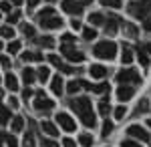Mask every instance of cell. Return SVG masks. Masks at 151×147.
<instances>
[{
  "label": "cell",
  "mask_w": 151,
  "mask_h": 147,
  "mask_svg": "<svg viewBox=\"0 0 151 147\" xmlns=\"http://www.w3.org/2000/svg\"><path fill=\"white\" fill-rule=\"evenodd\" d=\"M10 119V109H6L4 105H0V125H6Z\"/></svg>",
  "instance_id": "23"
},
{
  "label": "cell",
  "mask_w": 151,
  "mask_h": 147,
  "mask_svg": "<svg viewBox=\"0 0 151 147\" xmlns=\"http://www.w3.org/2000/svg\"><path fill=\"white\" fill-rule=\"evenodd\" d=\"M91 91H93V93H101V95H103V93H109V85H107V83L91 85Z\"/></svg>",
  "instance_id": "28"
},
{
  "label": "cell",
  "mask_w": 151,
  "mask_h": 147,
  "mask_svg": "<svg viewBox=\"0 0 151 147\" xmlns=\"http://www.w3.org/2000/svg\"><path fill=\"white\" fill-rule=\"evenodd\" d=\"M0 65L4 68H10V58L8 57H0Z\"/></svg>",
  "instance_id": "45"
},
{
  "label": "cell",
  "mask_w": 151,
  "mask_h": 147,
  "mask_svg": "<svg viewBox=\"0 0 151 147\" xmlns=\"http://www.w3.org/2000/svg\"><path fill=\"white\" fill-rule=\"evenodd\" d=\"M42 147H58V143L52 139H42Z\"/></svg>",
  "instance_id": "44"
},
{
  "label": "cell",
  "mask_w": 151,
  "mask_h": 147,
  "mask_svg": "<svg viewBox=\"0 0 151 147\" xmlns=\"http://www.w3.org/2000/svg\"><path fill=\"white\" fill-rule=\"evenodd\" d=\"M79 89H83L81 81H70L69 85H67V91H69L70 95H75V93H79Z\"/></svg>",
  "instance_id": "26"
},
{
  "label": "cell",
  "mask_w": 151,
  "mask_h": 147,
  "mask_svg": "<svg viewBox=\"0 0 151 147\" xmlns=\"http://www.w3.org/2000/svg\"><path fill=\"white\" fill-rule=\"evenodd\" d=\"M127 133L131 137H135V139H139V141H149L151 139V135L147 133V129H143L141 125H131L127 129Z\"/></svg>",
  "instance_id": "7"
},
{
  "label": "cell",
  "mask_w": 151,
  "mask_h": 147,
  "mask_svg": "<svg viewBox=\"0 0 151 147\" xmlns=\"http://www.w3.org/2000/svg\"><path fill=\"white\" fill-rule=\"evenodd\" d=\"M42 131L47 133V135H50V137H57L58 135V129H57V125L55 123H50V121H42Z\"/></svg>",
  "instance_id": "16"
},
{
  "label": "cell",
  "mask_w": 151,
  "mask_h": 147,
  "mask_svg": "<svg viewBox=\"0 0 151 147\" xmlns=\"http://www.w3.org/2000/svg\"><path fill=\"white\" fill-rule=\"evenodd\" d=\"M70 109L81 117V121H83L85 127H95L97 117H95V113H93V103H91L89 97H77V99H73V101H70Z\"/></svg>",
  "instance_id": "1"
},
{
  "label": "cell",
  "mask_w": 151,
  "mask_h": 147,
  "mask_svg": "<svg viewBox=\"0 0 151 147\" xmlns=\"http://www.w3.org/2000/svg\"><path fill=\"white\" fill-rule=\"evenodd\" d=\"M0 50H2V40H0Z\"/></svg>",
  "instance_id": "60"
},
{
  "label": "cell",
  "mask_w": 151,
  "mask_h": 147,
  "mask_svg": "<svg viewBox=\"0 0 151 147\" xmlns=\"http://www.w3.org/2000/svg\"><path fill=\"white\" fill-rule=\"evenodd\" d=\"M2 141H4V133H0V147H2Z\"/></svg>",
  "instance_id": "58"
},
{
  "label": "cell",
  "mask_w": 151,
  "mask_h": 147,
  "mask_svg": "<svg viewBox=\"0 0 151 147\" xmlns=\"http://www.w3.org/2000/svg\"><path fill=\"white\" fill-rule=\"evenodd\" d=\"M22 81L26 83V85H32L36 81V73L32 71V68H24L22 71Z\"/></svg>",
  "instance_id": "18"
},
{
  "label": "cell",
  "mask_w": 151,
  "mask_h": 147,
  "mask_svg": "<svg viewBox=\"0 0 151 147\" xmlns=\"http://www.w3.org/2000/svg\"><path fill=\"white\" fill-rule=\"evenodd\" d=\"M89 20H91V24L97 26V24H105V16H103V14H99V12H93V14L89 16Z\"/></svg>",
  "instance_id": "27"
},
{
  "label": "cell",
  "mask_w": 151,
  "mask_h": 147,
  "mask_svg": "<svg viewBox=\"0 0 151 147\" xmlns=\"http://www.w3.org/2000/svg\"><path fill=\"white\" fill-rule=\"evenodd\" d=\"M40 24H42V28H60V26H63V18H58L57 14H55V16H50V18L40 20Z\"/></svg>",
  "instance_id": "11"
},
{
  "label": "cell",
  "mask_w": 151,
  "mask_h": 147,
  "mask_svg": "<svg viewBox=\"0 0 151 147\" xmlns=\"http://www.w3.org/2000/svg\"><path fill=\"white\" fill-rule=\"evenodd\" d=\"M36 75H38L36 79L45 83V81H48V77H50V71H48V67H40L38 71H36Z\"/></svg>",
  "instance_id": "25"
},
{
  "label": "cell",
  "mask_w": 151,
  "mask_h": 147,
  "mask_svg": "<svg viewBox=\"0 0 151 147\" xmlns=\"http://www.w3.org/2000/svg\"><path fill=\"white\" fill-rule=\"evenodd\" d=\"M127 12L133 16V18H139V20H145L151 14V0H135L127 6Z\"/></svg>",
  "instance_id": "2"
},
{
  "label": "cell",
  "mask_w": 151,
  "mask_h": 147,
  "mask_svg": "<svg viewBox=\"0 0 151 147\" xmlns=\"http://www.w3.org/2000/svg\"><path fill=\"white\" fill-rule=\"evenodd\" d=\"M123 32H125V36H129V38H135V36L139 34V30H137L135 24H125V26H123Z\"/></svg>",
  "instance_id": "19"
},
{
  "label": "cell",
  "mask_w": 151,
  "mask_h": 147,
  "mask_svg": "<svg viewBox=\"0 0 151 147\" xmlns=\"http://www.w3.org/2000/svg\"><path fill=\"white\" fill-rule=\"evenodd\" d=\"M20 46H22V43H20V40H12L10 45H8V53H10V55L20 53Z\"/></svg>",
  "instance_id": "32"
},
{
  "label": "cell",
  "mask_w": 151,
  "mask_h": 147,
  "mask_svg": "<svg viewBox=\"0 0 151 147\" xmlns=\"http://www.w3.org/2000/svg\"><path fill=\"white\" fill-rule=\"evenodd\" d=\"M60 53L69 61H73V63H81L83 61V53H79L73 45H60Z\"/></svg>",
  "instance_id": "5"
},
{
  "label": "cell",
  "mask_w": 151,
  "mask_h": 147,
  "mask_svg": "<svg viewBox=\"0 0 151 147\" xmlns=\"http://www.w3.org/2000/svg\"><path fill=\"white\" fill-rule=\"evenodd\" d=\"M89 73H91V77H95V79H103V77H107V68H105L103 65H93V67L89 68Z\"/></svg>",
  "instance_id": "15"
},
{
  "label": "cell",
  "mask_w": 151,
  "mask_h": 147,
  "mask_svg": "<svg viewBox=\"0 0 151 147\" xmlns=\"http://www.w3.org/2000/svg\"><path fill=\"white\" fill-rule=\"evenodd\" d=\"M8 105H10L12 109H16V107H18V99H16V97H10V99H8Z\"/></svg>",
  "instance_id": "46"
},
{
  "label": "cell",
  "mask_w": 151,
  "mask_h": 147,
  "mask_svg": "<svg viewBox=\"0 0 151 147\" xmlns=\"http://www.w3.org/2000/svg\"><path fill=\"white\" fill-rule=\"evenodd\" d=\"M73 28H83V26H81V22H79V20H77V18H75V20H73Z\"/></svg>",
  "instance_id": "55"
},
{
  "label": "cell",
  "mask_w": 151,
  "mask_h": 147,
  "mask_svg": "<svg viewBox=\"0 0 151 147\" xmlns=\"http://www.w3.org/2000/svg\"><path fill=\"white\" fill-rule=\"evenodd\" d=\"M63 87H65L63 77H60V75L52 77V81H50V89H52V93H55V95H60V93H63Z\"/></svg>",
  "instance_id": "14"
},
{
  "label": "cell",
  "mask_w": 151,
  "mask_h": 147,
  "mask_svg": "<svg viewBox=\"0 0 151 147\" xmlns=\"http://www.w3.org/2000/svg\"><path fill=\"white\" fill-rule=\"evenodd\" d=\"M22 32L24 34H26V36H35V28H32V26H30V24H24V26H22Z\"/></svg>",
  "instance_id": "42"
},
{
  "label": "cell",
  "mask_w": 151,
  "mask_h": 147,
  "mask_svg": "<svg viewBox=\"0 0 151 147\" xmlns=\"http://www.w3.org/2000/svg\"><path fill=\"white\" fill-rule=\"evenodd\" d=\"M101 4L103 6H109V8H121V0H101Z\"/></svg>",
  "instance_id": "36"
},
{
  "label": "cell",
  "mask_w": 151,
  "mask_h": 147,
  "mask_svg": "<svg viewBox=\"0 0 151 147\" xmlns=\"http://www.w3.org/2000/svg\"><path fill=\"white\" fill-rule=\"evenodd\" d=\"M147 107H149V101H147V99H143V101L137 105V113H141V111H147Z\"/></svg>",
  "instance_id": "43"
},
{
  "label": "cell",
  "mask_w": 151,
  "mask_h": 147,
  "mask_svg": "<svg viewBox=\"0 0 151 147\" xmlns=\"http://www.w3.org/2000/svg\"><path fill=\"white\" fill-rule=\"evenodd\" d=\"M63 145H65V147H77V145H75V141L69 139V137H67V139H63Z\"/></svg>",
  "instance_id": "47"
},
{
  "label": "cell",
  "mask_w": 151,
  "mask_h": 147,
  "mask_svg": "<svg viewBox=\"0 0 151 147\" xmlns=\"http://www.w3.org/2000/svg\"><path fill=\"white\" fill-rule=\"evenodd\" d=\"M121 63H123V65H131V63H133V53H131V48H129V46H125V48H123Z\"/></svg>",
  "instance_id": "20"
},
{
  "label": "cell",
  "mask_w": 151,
  "mask_h": 147,
  "mask_svg": "<svg viewBox=\"0 0 151 147\" xmlns=\"http://www.w3.org/2000/svg\"><path fill=\"white\" fill-rule=\"evenodd\" d=\"M60 6H63L65 12H69V14H73V16H75V14L79 16V14L83 12V4L79 2V0H63Z\"/></svg>",
  "instance_id": "6"
},
{
  "label": "cell",
  "mask_w": 151,
  "mask_h": 147,
  "mask_svg": "<svg viewBox=\"0 0 151 147\" xmlns=\"http://www.w3.org/2000/svg\"><path fill=\"white\" fill-rule=\"evenodd\" d=\"M143 26H145V30H151V14L143 20Z\"/></svg>",
  "instance_id": "48"
},
{
  "label": "cell",
  "mask_w": 151,
  "mask_h": 147,
  "mask_svg": "<svg viewBox=\"0 0 151 147\" xmlns=\"http://www.w3.org/2000/svg\"><path fill=\"white\" fill-rule=\"evenodd\" d=\"M52 107H55V103L50 101V99H47L42 93L36 95V99H35V109L36 111H50Z\"/></svg>",
  "instance_id": "8"
},
{
  "label": "cell",
  "mask_w": 151,
  "mask_h": 147,
  "mask_svg": "<svg viewBox=\"0 0 151 147\" xmlns=\"http://www.w3.org/2000/svg\"><path fill=\"white\" fill-rule=\"evenodd\" d=\"M0 36H4V38H12V36H14V28H10L8 24H6V26H0Z\"/></svg>",
  "instance_id": "31"
},
{
  "label": "cell",
  "mask_w": 151,
  "mask_h": 147,
  "mask_svg": "<svg viewBox=\"0 0 151 147\" xmlns=\"http://www.w3.org/2000/svg\"><path fill=\"white\" fill-rule=\"evenodd\" d=\"M141 48H143L147 55H151V43H145V45H141Z\"/></svg>",
  "instance_id": "51"
},
{
  "label": "cell",
  "mask_w": 151,
  "mask_h": 147,
  "mask_svg": "<svg viewBox=\"0 0 151 147\" xmlns=\"http://www.w3.org/2000/svg\"><path fill=\"white\" fill-rule=\"evenodd\" d=\"M117 81L119 83H125V85L127 83H141V77L135 68H123V71L117 73Z\"/></svg>",
  "instance_id": "4"
},
{
  "label": "cell",
  "mask_w": 151,
  "mask_h": 147,
  "mask_svg": "<svg viewBox=\"0 0 151 147\" xmlns=\"http://www.w3.org/2000/svg\"><path fill=\"white\" fill-rule=\"evenodd\" d=\"M47 61H50V65H52V67H57L58 71H63V73H75V68L69 67L65 61H60V57H57V55H48Z\"/></svg>",
  "instance_id": "10"
},
{
  "label": "cell",
  "mask_w": 151,
  "mask_h": 147,
  "mask_svg": "<svg viewBox=\"0 0 151 147\" xmlns=\"http://www.w3.org/2000/svg\"><path fill=\"white\" fill-rule=\"evenodd\" d=\"M20 20V12H10L8 14V24H14V22H18Z\"/></svg>",
  "instance_id": "40"
},
{
  "label": "cell",
  "mask_w": 151,
  "mask_h": 147,
  "mask_svg": "<svg viewBox=\"0 0 151 147\" xmlns=\"http://www.w3.org/2000/svg\"><path fill=\"white\" fill-rule=\"evenodd\" d=\"M22 97H24V99H26V101H28V99L32 97V91H30V89H28V87H26V89H24V93H22Z\"/></svg>",
  "instance_id": "50"
},
{
  "label": "cell",
  "mask_w": 151,
  "mask_h": 147,
  "mask_svg": "<svg viewBox=\"0 0 151 147\" xmlns=\"http://www.w3.org/2000/svg\"><path fill=\"white\" fill-rule=\"evenodd\" d=\"M133 87H129V85H125V87H119V91H117V97H119V101H129L131 97H133Z\"/></svg>",
  "instance_id": "12"
},
{
  "label": "cell",
  "mask_w": 151,
  "mask_h": 147,
  "mask_svg": "<svg viewBox=\"0 0 151 147\" xmlns=\"http://www.w3.org/2000/svg\"><path fill=\"white\" fill-rule=\"evenodd\" d=\"M95 36H97V30H95V28H89V26L83 28V38H85V40H93Z\"/></svg>",
  "instance_id": "30"
},
{
  "label": "cell",
  "mask_w": 151,
  "mask_h": 147,
  "mask_svg": "<svg viewBox=\"0 0 151 147\" xmlns=\"http://www.w3.org/2000/svg\"><path fill=\"white\" fill-rule=\"evenodd\" d=\"M48 2H55V0H48Z\"/></svg>",
  "instance_id": "62"
},
{
  "label": "cell",
  "mask_w": 151,
  "mask_h": 147,
  "mask_svg": "<svg viewBox=\"0 0 151 147\" xmlns=\"http://www.w3.org/2000/svg\"><path fill=\"white\" fill-rule=\"evenodd\" d=\"M79 143H81L83 147H91L93 145V137L89 135V133H83V135L79 137Z\"/></svg>",
  "instance_id": "29"
},
{
  "label": "cell",
  "mask_w": 151,
  "mask_h": 147,
  "mask_svg": "<svg viewBox=\"0 0 151 147\" xmlns=\"http://www.w3.org/2000/svg\"><path fill=\"white\" fill-rule=\"evenodd\" d=\"M57 123L65 129V131H75L77 129V125H75V121L70 119V115H67V113H58L57 115Z\"/></svg>",
  "instance_id": "9"
},
{
  "label": "cell",
  "mask_w": 151,
  "mask_h": 147,
  "mask_svg": "<svg viewBox=\"0 0 151 147\" xmlns=\"http://www.w3.org/2000/svg\"><path fill=\"white\" fill-rule=\"evenodd\" d=\"M4 141H6V145H8V147H18V141H16V137H14V135H6V133H4Z\"/></svg>",
  "instance_id": "38"
},
{
  "label": "cell",
  "mask_w": 151,
  "mask_h": 147,
  "mask_svg": "<svg viewBox=\"0 0 151 147\" xmlns=\"http://www.w3.org/2000/svg\"><path fill=\"white\" fill-rule=\"evenodd\" d=\"M22 127H24V119L20 115H16V117L12 119V131H14V133H16V131H22Z\"/></svg>",
  "instance_id": "24"
},
{
  "label": "cell",
  "mask_w": 151,
  "mask_h": 147,
  "mask_svg": "<svg viewBox=\"0 0 151 147\" xmlns=\"http://www.w3.org/2000/svg\"><path fill=\"white\" fill-rule=\"evenodd\" d=\"M0 81H2V79H0Z\"/></svg>",
  "instance_id": "63"
},
{
  "label": "cell",
  "mask_w": 151,
  "mask_h": 147,
  "mask_svg": "<svg viewBox=\"0 0 151 147\" xmlns=\"http://www.w3.org/2000/svg\"><path fill=\"white\" fill-rule=\"evenodd\" d=\"M63 40H65V43H73L75 36H73V34H63Z\"/></svg>",
  "instance_id": "52"
},
{
  "label": "cell",
  "mask_w": 151,
  "mask_h": 147,
  "mask_svg": "<svg viewBox=\"0 0 151 147\" xmlns=\"http://www.w3.org/2000/svg\"><path fill=\"white\" fill-rule=\"evenodd\" d=\"M50 16H55V8H50V6H47L45 10H40L38 14H36L38 22H40V20H45V18H50Z\"/></svg>",
  "instance_id": "22"
},
{
  "label": "cell",
  "mask_w": 151,
  "mask_h": 147,
  "mask_svg": "<svg viewBox=\"0 0 151 147\" xmlns=\"http://www.w3.org/2000/svg\"><path fill=\"white\" fill-rule=\"evenodd\" d=\"M137 58H139V63H141V65H143L145 68L149 67V55H147V53H145V50H143L141 46L137 48Z\"/></svg>",
  "instance_id": "21"
},
{
  "label": "cell",
  "mask_w": 151,
  "mask_h": 147,
  "mask_svg": "<svg viewBox=\"0 0 151 147\" xmlns=\"http://www.w3.org/2000/svg\"><path fill=\"white\" fill-rule=\"evenodd\" d=\"M22 61H42V57L38 55V53H22Z\"/></svg>",
  "instance_id": "34"
},
{
  "label": "cell",
  "mask_w": 151,
  "mask_h": 147,
  "mask_svg": "<svg viewBox=\"0 0 151 147\" xmlns=\"http://www.w3.org/2000/svg\"><path fill=\"white\" fill-rule=\"evenodd\" d=\"M38 2H40V0H26V4H28L30 8H35L36 4H38Z\"/></svg>",
  "instance_id": "54"
},
{
  "label": "cell",
  "mask_w": 151,
  "mask_h": 147,
  "mask_svg": "<svg viewBox=\"0 0 151 147\" xmlns=\"http://www.w3.org/2000/svg\"><path fill=\"white\" fill-rule=\"evenodd\" d=\"M109 111H111V105H109L107 99H103V101L99 103V113L101 115H109Z\"/></svg>",
  "instance_id": "33"
},
{
  "label": "cell",
  "mask_w": 151,
  "mask_h": 147,
  "mask_svg": "<svg viewBox=\"0 0 151 147\" xmlns=\"http://www.w3.org/2000/svg\"><path fill=\"white\" fill-rule=\"evenodd\" d=\"M38 43H40V46H45V48H52V46H55V40H52V36H42Z\"/></svg>",
  "instance_id": "35"
},
{
  "label": "cell",
  "mask_w": 151,
  "mask_h": 147,
  "mask_svg": "<svg viewBox=\"0 0 151 147\" xmlns=\"http://www.w3.org/2000/svg\"><path fill=\"white\" fill-rule=\"evenodd\" d=\"M22 2H24V0H12V4H14V6H20Z\"/></svg>",
  "instance_id": "56"
},
{
  "label": "cell",
  "mask_w": 151,
  "mask_h": 147,
  "mask_svg": "<svg viewBox=\"0 0 151 147\" xmlns=\"http://www.w3.org/2000/svg\"><path fill=\"white\" fill-rule=\"evenodd\" d=\"M111 131H113V123H111V121L107 119V121L103 123V131H101V135H103V137H107L109 133H111Z\"/></svg>",
  "instance_id": "37"
},
{
  "label": "cell",
  "mask_w": 151,
  "mask_h": 147,
  "mask_svg": "<svg viewBox=\"0 0 151 147\" xmlns=\"http://www.w3.org/2000/svg\"><path fill=\"white\" fill-rule=\"evenodd\" d=\"M117 24H119V18L117 16H111L107 22H105V32L109 34V36H113L117 32Z\"/></svg>",
  "instance_id": "13"
},
{
  "label": "cell",
  "mask_w": 151,
  "mask_h": 147,
  "mask_svg": "<svg viewBox=\"0 0 151 147\" xmlns=\"http://www.w3.org/2000/svg\"><path fill=\"white\" fill-rule=\"evenodd\" d=\"M93 53H95V57H99V58H115L117 55V45L113 43V40H101V43H97L93 48Z\"/></svg>",
  "instance_id": "3"
},
{
  "label": "cell",
  "mask_w": 151,
  "mask_h": 147,
  "mask_svg": "<svg viewBox=\"0 0 151 147\" xmlns=\"http://www.w3.org/2000/svg\"><path fill=\"white\" fill-rule=\"evenodd\" d=\"M4 83H6V87L10 91H18V79H16L12 73H8V75L4 77Z\"/></svg>",
  "instance_id": "17"
},
{
  "label": "cell",
  "mask_w": 151,
  "mask_h": 147,
  "mask_svg": "<svg viewBox=\"0 0 151 147\" xmlns=\"http://www.w3.org/2000/svg\"><path fill=\"white\" fill-rule=\"evenodd\" d=\"M0 101H2V91H0Z\"/></svg>",
  "instance_id": "59"
},
{
  "label": "cell",
  "mask_w": 151,
  "mask_h": 147,
  "mask_svg": "<svg viewBox=\"0 0 151 147\" xmlns=\"http://www.w3.org/2000/svg\"><path fill=\"white\" fill-rule=\"evenodd\" d=\"M123 147H141V145H139V143H135V141H129V139H127V141H123Z\"/></svg>",
  "instance_id": "49"
},
{
  "label": "cell",
  "mask_w": 151,
  "mask_h": 147,
  "mask_svg": "<svg viewBox=\"0 0 151 147\" xmlns=\"http://www.w3.org/2000/svg\"><path fill=\"white\" fill-rule=\"evenodd\" d=\"M93 0H81V4H91Z\"/></svg>",
  "instance_id": "57"
},
{
  "label": "cell",
  "mask_w": 151,
  "mask_h": 147,
  "mask_svg": "<svg viewBox=\"0 0 151 147\" xmlns=\"http://www.w3.org/2000/svg\"><path fill=\"white\" fill-rule=\"evenodd\" d=\"M125 113H127V109H125L123 105H121V107H117V109H115V119H123Z\"/></svg>",
  "instance_id": "41"
},
{
  "label": "cell",
  "mask_w": 151,
  "mask_h": 147,
  "mask_svg": "<svg viewBox=\"0 0 151 147\" xmlns=\"http://www.w3.org/2000/svg\"><path fill=\"white\" fill-rule=\"evenodd\" d=\"M0 10H10V4H8V2H0Z\"/></svg>",
  "instance_id": "53"
},
{
  "label": "cell",
  "mask_w": 151,
  "mask_h": 147,
  "mask_svg": "<svg viewBox=\"0 0 151 147\" xmlns=\"http://www.w3.org/2000/svg\"><path fill=\"white\" fill-rule=\"evenodd\" d=\"M149 127H151V119H149Z\"/></svg>",
  "instance_id": "61"
},
{
  "label": "cell",
  "mask_w": 151,
  "mask_h": 147,
  "mask_svg": "<svg viewBox=\"0 0 151 147\" xmlns=\"http://www.w3.org/2000/svg\"><path fill=\"white\" fill-rule=\"evenodd\" d=\"M35 145V137H32V133H26L24 135V147H32Z\"/></svg>",
  "instance_id": "39"
}]
</instances>
